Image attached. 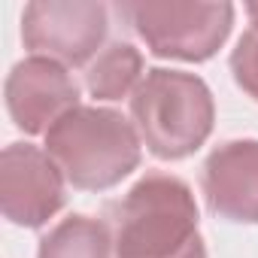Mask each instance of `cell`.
Here are the masks:
<instances>
[{
	"label": "cell",
	"mask_w": 258,
	"mask_h": 258,
	"mask_svg": "<svg viewBox=\"0 0 258 258\" xmlns=\"http://www.w3.org/2000/svg\"><path fill=\"white\" fill-rule=\"evenodd\" d=\"M131 115L140 140L161 161L195 155L213 134L216 103L210 85L185 70H146L131 94Z\"/></svg>",
	"instance_id": "3"
},
{
	"label": "cell",
	"mask_w": 258,
	"mask_h": 258,
	"mask_svg": "<svg viewBox=\"0 0 258 258\" xmlns=\"http://www.w3.org/2000/svg\"><path fill=\"white\" fill-rule=\"evenodd\" d=\"M112 246L115 258H207L188 182L146 173L115 207Z\"/></svg>",
	"instance_id": "1"
},
{
	"label": "cell",
	"mask_w": 258,
	"mask_h": 258,
	"mask_svg": "<svg viewBox=\"0 0 258 258\" xmlns=\"http://www.w3.org/2000/svg\"><path fill=\"white\" fill-rule=\"evenodd\" d=\"M64 207V173L34 143L0 152V210L19 228H43Z\"/></svg>",
	"instance_id": "6"
},
{
	"label": "cell",
	"mask_w": 258,
	"mask_h": 258,
	"mask_svg": "<svg viewBox=\"0 0 258 258\" xmlns=\"http://www.w3.org/2000/svg\"><path fill=\"white\" fill-rule=\"evenodd\" d=\"M79 106V85L64 64L28 58L7 76V109L25 134H49V127Z\"/></svg>",
	"instance_id": "7"
},
{
	"label": "cell",
	"mask_w": 258,
	"mask_h": 258,
	"mask_svg": "<svg viewBox=\"0 0 258 258\" xmlns=\"http://www.w3.org/2000/svg\"><path fill=\"white\" fill-rule=\"evenodd\" d=\"M246 13H249V19H252V28H258V4H249Z\"/></svg>",
	"instance_id": "12"
},
{
	"label": "cell",
	"mask_w": 258,
	"mask_h": 258,
	"mask_svg": "<svg viewBox=\"0 0 258 258\" xmlns=\"http://www.w3.org/2000/svg\"><path fill=\"white\" fill-rule=\"evenodd\" d=\"M106 7L94 0H34L22 16L25 49L64 67H82L106 40Z\"/></svg>",
	"instance_id": "5"
},
{
	"label": "cell",
	"mask_w": 258,
	"mask_h": 258,
	"mask_svg": "<svg viewBox=\"0 0 258 258\" xmlns=\"http://www.w3.org/2000/svg\"><path fill=\"white\" fill-rule=\"evenodd\" d=\"M146 49L155 58L176 61H210L228 40L234 25V7L228 0L204 4V0H170V4H118Z\"/></svg>",
	"instance_id": "4"
},
{
	"label": "cell",
	"mask_w": 258,
	"mask_h": 258,
	"mask_svg": "<svg viewBox=\"0 0 258 258\" xmlns=\"http://www.w3.org/2000/svg\"><path fill=\"white\" fill-rule=\"evenodd\" d=\"M234 82L258 103V28H249L231 52Z\"/></svg>",
	"instance_id": "11"
},
{
	"label": "cell",
	"mask_w": 258,
	"mask_h": 258,
	"mask_svg": "<svg viewBox=\"0 0 258 258\" xmlns=\"http://www.w3.org/2000/svg\"><path fill=\"white\" fill-rule=\"evenodd\" d=\"M112 228L91 216H67L43 240L37 258H112Z\"/></svg>",
	"instance_id": "9"
},
{
	"label": "cell",
	"mask_w": 258,
	"mask_h": 258,
	"mask_svg": "<svg viewBox=\"0 0 258 258\" xmlns=\"http://www.w3.org/2000/svg\"><path fill=\"white\" fill-rule=\"evenodd\" d=\"M46 152L79 191H103L140 167V134L118 109L76 106L46 134Z\"/></svg>",
	"instance_id": "2"
},
{
	"label": "cell",
	"mask_w": 258,
	"mask_h": 258,
	"mask_svg": "<svg viewBox=\"0 0 258 258\" xmlns=\"http://www.w3.org/2000/svg\"><path fill=\"white\" fill-rule=\"evenodd\" d=\"M201 188L213 216L258 225V140H231L213 149Z\"/></svg>",
	"instance_id": "8"
},
{
	"label": "cell",
	"mask_w": 258,
	"mask_h": 258,
	"mask_svg": "<svg viewBox=\"0 0 258 258\" xmlns=\"http://www.w3.org/2000/svg\"><path fill=\"white\" fill-rule=\"evenodd\" d=\"M143 55L131 43L106 46L85 70V88L97 100H121L143 82Z\"/></svg>",
	"instance_id": "10"
}]
</instances>
